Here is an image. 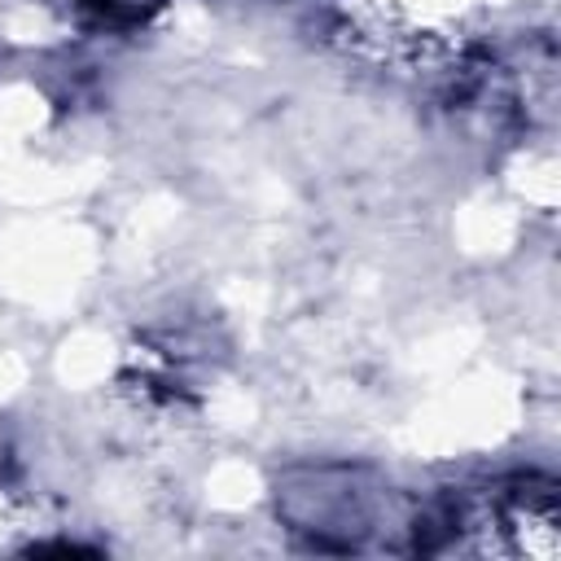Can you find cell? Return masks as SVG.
<instances>
[{
  "label": "cell",
  "instance_id": "obj_1",
  "mask_svg": "<svg viewBox=\"0 0 561 561\" xmlns=\"http://www.w3.org/2000/svg\"><path fill=\"white\" fill-rule=\"evenodd\" d=\"M276 517L311 552H403L412 500L364 465H289L272 486Z\"/></svg>",
  "mask_w": 561,
  "mask_h": 561
}]
</instances>
